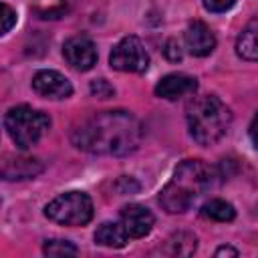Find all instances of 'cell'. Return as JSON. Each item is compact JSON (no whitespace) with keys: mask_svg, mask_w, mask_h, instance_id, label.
<instances>
[{"mask_svg":"<svg viewBox=\"0 0 258 258\" xmlns=\"http://www.w3.org/2000/svg\"><path fill=\"white\" fill-rule=\"evenodd\" d=\"M75 147L95 155H127L141 143L143 129L129 111H101L79 123L73 131Z\"/></svg>","mask_w":258,"mask_h":258,"instance_id":"1","label":"cell"},{"mask_svg":"<svg viewBox=\"0 0 258 258\" xmlns=\"http://www.w3.org/2000/svg\"><path fill=\"white\" fill-rule=\"evenodd\" d=\"M212 181L210 167L200 159H185L177 165L171 179L159 194V204L169 214L187 212L208 189Z\"/></svg>","mask_w":258,"mask_h":258,"instance_id":"2","label":"cell"},{"mask_svg":"<svg viewBox=\"0 0 258 258\" xmlns=\"http://www.w3.org/2000/svg\"><path fill=\"white\" fill-rule=\"evenodd\" d=\"M185 119L194 141L200 145H214L228 133L232 113L216 95H202L187 105Z\"/></svg>","mask_w":258,"mask_h":258,"instance_id":"3","label":"cell"},{"mask_svg":"<svg viewBox=\"0 0 258 258\" xmlns=\"http://www.w3.org/2000/svg\"><path fill=\"white\" fill-rule=\"evenodd\" d=\"M4 127L10 135V139L16 143V147L28 149V147L36 145L40 141V137L48 131L50 119L38 109H32L28 105H18L6 113Z\"/></svg>","mask_w":258,"mask_h":258,"instance_id":"4","label":"cell"},{"mask_svg":"<svg viewBox=\"0 0 258 258\" xmlns=\"http://www.w3.org/2000/svg\"><path fill=\"white\" fill-rule=\"evenodd\" d=\"M44 216L62 226H85L93 218V202L83 191H67L46 204Z\"/></svg>","mask_w":258,"mask_h":258,"instance_id":"5","label":"cell"},{"mask_svg":"<svg viewBox=\"0 0 258 258\" xmlns=\"http://www.w3.org/2000/svg\"><path fill=\"white\" fill-rule=\"evenodd\" d=\"M109 64L121 73H143L149 67V54L137 36H125L113 46Z\"/></svg>","mask_w":258,"mask_h":258,"instance_id":"6","label":"cell"},{"mask_svg":"<svg viewBox=\"0 0 258 258\" xmlns=\"http://www.w3.org/2000/svg\"><path fill=\"white\" fill-rule=\"evenodd\" d=\"M62 56L75 71H89L97 62L95 42L85 34H75L62 44Z\"/></svg>","mask_w":258,"mask_h":258,"instance_id":"7","label":"cell"},{"mask_svg":"<svg viewBox=\"0 0 258 258\" xmlns=\"http://www.w3.org/2000/svg\"><path fill=\"white\" fill-rule=\"evenodd\" d=\"M32 89L36 95L46 99H67L73 95L71 81L58 71H38L32 77Z\"/></svg>","mask_w":258,"mask_h":258,"instance_id":"8","label":"cell"},{"mask_svg":"<svg viewBox=\"0 0 258 258\" xmlns=\"http://www.w3.org/2000/svg\"><path fill=\"white\" fill-rule=\"evenodd\" d=\"M121 224L125 226L129 238H143L151 232L155 218H153L151 210H147L145 206L129 204L121 210Z\"/></svg>","mask_w":258,"mask_h":258,"instance_id":"9","label":"cell"},{"mask_svg":"<svg viewBox=\"0 0 258 258\" xmlns=\"http://www.w3.org/2000/svg\"><path fill=\"white\" fill-rule=\"evenodd\" d=\"M183 40H185V48L194 56H208L216 48V36L210 30V26L204 24L202 20H194L187 24L183 32Z\"/></svg>","mask_w":258,"mask_h":258,"instance_id":"10","label":"cell"},{"mask_svg":"<svg viewBox=\"0 0 258 258\" xmlns=\"http://www.w3.org/2000/svg\"><path fill=\"white\" fill-rule=\"evenodd\" d=\"M196 89H198V81L194 77L183 73H171V75H165L155 85V95L167 101H175L185 95H194Z\"/></svg>","mask_w":258,"mask_h":258,"instance_id":"11","label":"cell"},{"mask_svg":"<svg viewBox=\"0 0 258 258\" xmlns=\"http://www.w3.org/2000/svg\"><path fill=\"white\" fill-rule=\"evenodd\" d=\"M42 171V163L32 157H10L6 155L2 161V177L4 179H28Z\"/></svg>","mask_w":258,"mask_h":258,"instance_id":"12","label":"cell"},{"mask_svg":"<svg viewBox=\"0 0 258 258\" xmlns=\"http://www.w3.org/2000/svg\"><path fill=\"white\" fill-rule=\"evenodd\" d=\"M127 238L129 234L125 226L115 222H103L95 232V242L105 248H123L127 244Z\"/></svg>","mask_w":258,"mask_h":258,"instance_id":"13","label":"cell"},{"mask_svg":"<svg viewBox=\"0 0 258 258\" xmlns=\"http://www.w3.org/2000/svg\"><path fill=\"white\" fill-rule=\"evenodd\" d=\"M236 52L244 60H258V22L246 26L238 40H236Z\"/></svg>","mask_w":258,"mask_h":258,"instance_id":"14","label":"cell"},{"mask_svg":"<svg viewBox=\"0 0 258 258\" xmlns=\"http://www.w3.org/2000/svg\"><path fill=\"white\" fill-rule=\"evenodd\" d=\"M202 216L210 218V220H216V222H232L236 218V210L230 202L214 198V200H210L202 206Z\"/></svg>","mask_w":258,"mask_h":258,"instance_id":"15","label":"cell"},{"mask_svg":"<svg viewBox=\"0 0 258 258\" xmlns=\"http://www.w3.org/2000/svg\"><path fill=\"white\" fill-rule=\"evenodd\" d=\"M167 244L171 246V254L175 256H189V254H194L196 252V246H198V242H196V236L194 234H187V232H179V234H173L169 240H167Z\"/></svg>","mask_w":258,"mask_h":258,"instance_id":"16","label":"cell"},{"mask_svg":"<svg viewBox=\"0 0 258 258\" xmlns=\"http://www.w3.org/2000/svg\"><path fill=\"white\" fill-rule=\"evenodd\" d=\"M42 252L46 256H75L79 250L69 240H46L42 246Z\"/></svg>","mask_w":258,"mask_h":258,"instance_id":"17","label":"cell"},{"mask_svg":"<svg viewBox=\"0 0 258 258\" xmlns=\"http://www.w3.org/2000/svg\"><path fill=\"white\" fill-rule=\"evenodd\" d=\"M91 93H93L95 97H99V99H109V97L115 95V89H113L105 79H95V81L91 83Z\"/></svg>","mask_w":258,"mask_h":258,"instance_id":"18","label":"cell"},{"mask_svg":"<svg viewBox=\"0 0 258 258\" xmlns=\"http://www.w3.org/2000/svg\"><path fill=\"white\" fill-rule=\"evenodd\" d=\"M14 24H16V12L8 4H2V34L10 32Z\"/></svg>","mask_w":258,"mask_h":258,"instance_id":"19","label":"cell"},{"mask_svg":"<svg viewBox=\"0 0 258 258\" xmlns=\"http://www.w3.org/2000/svg\"><path fill=\"white\" fill-rule=\"evenodd\" d=\"M236 4V0H204L206 10L210 12H226Z\"/></svg>","mask_w":258,"mask_h":258,"instance_id":"20","label":"cell"},{"mask_svg":"<svg viewBox=\"0 0 258 258\" xmlns=\"http://www.w3.org/2000/svg\"><path fill=\"white\" fill-rule=\"evenodd\" d=\"M165 54H167V58L169 60H181V48H179V44L175 42V40H169L167 42V46H165Z\"/></svg>","mask_w":258,"mask_h":258,"instance_id":"21","label":"cell"},{"mask_svg":"<svg viewBox=\"0 0 258 258\" xmlns=\"http://www.w3.org/2000/svg\"><path fill=\"white\" fill-rule=\"evenodd\" d=\"M250 139H252L254 147L258 149V113L254 115V119H252V123H250Z\"/></svg>","mask_w":258,"mask_h":258,"instance_id":"22","label":"cell"},{"mask_svg":"<svg viewBox=\"0 0 258 258\" xmlns=\"http://www.w3.org/2000/svg\"><path fill=\"white\" fill-rule=\"evenodd\" d=\"M238 256V250H234V248H230V246H222V248H218L216 250V256Z\"/></svg>","mask_w":258,"mask_h":258,"instance_id":"23","label":"cell"},{"mask_svg":"<svg viewBox=\"0 0 258 258\" xmlns=\"http://www.w3.org/2000/svg\"><path fill=\"white\" fill-rule=\"evenodd\" d=\"M256 210H258V208H256Z\"/></svg>","mask_w":258,"mask_h":258,"instance_id":"24","label":"cell"}]
</instances>
